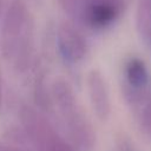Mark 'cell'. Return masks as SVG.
<instances>
[{
  "label": "cell",
  "instance_id": "6da1fadb",
  "mask_svg": "<svg viewBox=\"0 0 151 151\" xmlns=\"http://www.w3.org/2000/svg\"><path fill=\"white\" fill-rule=\"evenodd\" d=\"M35 21L24 0H11L0 25V54L15 72L24 73L33 64Z\"/></svg>",
  "mask_w": 151,
  "mask_h": 151
},
{
  "label": "cell",
  "instance_id": "8fae6325",
  "mask_svg": "<svg viewBox=\"0 0 151 151\" xmlns=\"http://www.w3.org/2000/svg\"><path fill=\"white\" fill-rule=\"evenodd\" d=\"M0 151H25V150L19 145H11L8 143L0 142Z\"/></svg>",
  "mask_w": 151,
  "mask_h": 151
},
{
  "label": "cell",
  "instance_id": "8992f818",
  "mask_svg": "<svg viewBox=\"0 0 151 151\" xmlns=\"http://www.w3.org/2000/svg\"><path fill=\"white\" fill-rule=\"evenodd\" d=\"M57 48L61 59L70 65H78L88 54V42L78 25L71 20L61 21L57 28Z\"/></svg>",
  "mask_w": 151,
  "mask_h": 151
},
{
  "label": "cell",
  "instance_id": "5b68a950",
  "mask_svg": "<svg viewBox=\"0 0 151 151\" xmlns=\"http://www.w3.org/2000/svg\"><path fill=\"white\" fill-rule=\"evenodd\" d=\"M125 7V0H90L76 25L91 31H104L120 19Z\"/></svg>",
  "mask_w": 151,
  "mask_h": 151
},
{
  "label": "cell",
  "instance_id": "4fadbf2b",
  "mask_svg": "<svg viewBox=\"0 0 151 151\" xmlns=\"http://www.w3.org/2000/svg\"><path fill=\"white\" fill-rule=\"evenodd\" d=\"M1 98H2V83H1V72H0V106H1Z\"/></svg>",
  "mask_w": 151,
  "mask_h": 151
},
{
  "label": "cell",
  "instance_id": "7c38bea8",
  "mask_svg": "<svg viewBox=\"0 0 151 151\" xmlns=\"http://www.w3.org/2000/svg\"><path fill=\"white\" fill-rule=\"evenodd\" d=\"M5 0H0V20L4 15V12H5Z\"/></svg>",
  "mask_w": 151,
  "mask_h": 151
},
{
  "label": "cell",
  "instance_id": "ba28073f",
  "mask_svg": "<svg viewBox=\"0 0 151 151\" xmlns=\"http://www.w3.org/2000/svg\"><path fill=\"white\" fill-rule=\"evenodd\" d=\"M136 29L144 42L151 50V0H140L136 11Z\"/></svg>",
  "mask_w": 151,
  "mask_h": 151
},
{
  "label": "cell",
  "instance_id": "3957f363",
  "mask_svg": "<svg viewBox=\"0 0 151 151\" xmlns=\"http://www.w3.org/2000/svg\"><path fill=\"white\" fill-rule=\"evenodd\" d=\"M20 120L26 137L33 142L39 151H77L55 131L50 120L31 105H22Z\"/></svg>",
  "mask_w": 151,
  "mask_h": 151
},
{
  "label": "cell",
  "instance_id": "52a82bcc",
  "mask_svg": "<svg viewBox=\"0 0 151 151\" xmlns=\"http://www.w3.org/2000/svg\"><path fill=\"white\" fill-rule=\"evenodd\" d=\"M86 86L93 112L100 120H106L111 113V98L103 73L99 70H91L86 78Z\"/></svg>",
  "mask_w": 151,
  "mask_h": 151
},
{
  "label": "cell",
  "instance_id": "9c48e42d",
  "mask_svg": "<svg viewBox=\"0 0 151 151\" xmlns=\"http://www.w3.org/2000/svg\"><path fill=\"white\" fill-rule=\"evenodd\" d=\"M57 1L60 8L70 18V20L77 24L83 9L85 8V6L90 0H57Z\"/></svg>",
  "mask_w": 151,
  "mask_h": 151
},
{
  "label": "cell",
  "instance_id": "7a4b0ae2",
  "mask_svg": "<svg viewBox=\"0 0 151 151\" xmlns=\"http://www.w3.org/2000/svg\"><path fill=\"white\" fill-rule=\"evenodd\" d=\"M51 100L60 114L70 139L81 149L93 147L94 129L70 83L63 78L55 79L51 86Z\"/></svg>",
  "mask_w": 151,
  "mask_h": 151
},
{
  "label": "cell",
  "instance_id": "277c9868",
  "mask_svg": "<svg viewBox=\"0 0 151 151\" xmlns=\"http://www.w3.org/2000/svg\"><path fill=\"white\" fill-rule=\"evenodd\" d=\"M123 94L134 109H139L151 94V74L139 57L129 58L123 66Z\"/></svg>",
  "mask_w": 151,
  "mask_h": 151
},
{
  "label": "cell",
  "instance_id": "30bf717a",
  "mask_svg": "<svg viewBox=\"0 0 151 151\" xmlns=\"http://www.w3.org/2000/svg\"><path fill=\"white\" fill-rule=\"evenodd\" d=\"M138 110H139V120L142 129L151 138V94Z\"/></svg>",
  "mask_w": 151,
  "mask_h": 151
}]
</instances>
